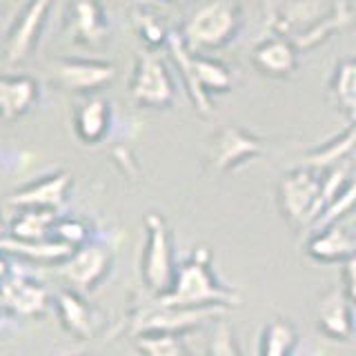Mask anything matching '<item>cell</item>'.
Returning <instances> with one entry per match:
<instances>
[{
  "instance_id": "obj_1",
  "label": "cell",
  "mask_w": 356,
  "mask_h": 356,
  "mask_svg": "<svg viewBox=\"0 0 356 356\" xmlns=\"http://www.w3.org/2000/svg\"><path fill=\"white\" fill-rule=\"evenodd\" d=\"M159 300L176 307H222L234 309L243 303L238 287L220 281L211 261V250L196 248L178 263L170 292Z\"/></svg>"
},
{
  "instance_id": "obj_2",
  "label": "cell",
  "mask_w": 356,
  "mask_h": 356,
  "mask_svg": "<svg viewBox=\"0 0 356 356\" xmlns=\"http://www.w3.org/2000/svg\"><path fill=\"white\" fill-rule=\"evenodd\" d=\"M172 60L176 63L185 89L189 94L194 109L198 114H211V94H227L234 87V76L227 65H222L216 58H209L207 54H196L185 44L181 33H172L167 42Z\"/></svg>"
},
{
  "instance_id": "obj_3",
  "label": "cell",
  "mask_w": 356,
  "mask_h": 356,
  "mask_svg": "<svg viewBox=\"0 0 356 356\" xmlns=\"http://www.w3.org/2000/svg\"><path fill=\"white\" fill-rule=\"evenodd\" d=\"M232 309L222 307H176L163 300L147 296L131 307L127 316V334L140 337V334H176L185 337L205 325H214L216 321L225 318Z\"/></svg>"
},
{
  "instance_id": "obj_4",
  "label": "cell",
  "mask_w": 356,
  "mask_h": 356,
  "mask_svg": "<svg viewBox=\"0 0 356 356\" xmlns=\"http://www.w3.org/2000/svg\"><path fill=\"white\" fill-rule=\"evenodd\" d=\"M276 203L281 216L294 229H305L316 222L327 209L325 172L300 165L281 176L276 187Z\"/></svg>"
},
{
  "instance_id": "obj_5",
  "label": "cell",
  "mask_w": 356,
  "mask_h": 356,
  "mask_svg": "<svg viewBox=\"0 0 356 356\" xmlns=\"http://www.w3.org/2000/svg\"><path fill=\"white\" fill-rule=\"evenodd\" d=\"M143 232L145 245L140 254V281L145 294L161 298L170 292L181 261H176L172 229L163 214L147 211L143 218Z\"/></svg>"
},
{
  "instance_id": "obj_6",
  "label": "cell",
  "mask_w": 356,
  "mask_h": 356,
  "mask_svg": "<svg viewBox=\"0 0 356 356\" xmlns=\"http://www.w3.org/2000/svg\"><path fill=\"white\" fill-rule=\"evenodd\" d=\"M243 25L241 7L232 0H207L185 20L181 36L196 54L222 49L238 36Z\"/></svg>"
},
{
  "instance_id": "obj_7",
  "label": "cell",
  "mask_w": 356,
  "mask_h": 356,
  "mask_svg": "<svg viewBox=\"0 0 356 356\" xmlns=\"http://www.w3.org/2000/svg\"><path fill=\"white\" fill-rule=\"evenodd\" d=\"M116 250L107 238L96 236L92 243L74 250L70 261L58 267V276L65 287H72L85 296L98 292L114 272Z\"/></svg>"
},
{
  "instance_id": "obj_8",
  "label": "cell",
  "mask_w": 356,
  "mask_h": 356,
  "mask_svg": "<svg viewBox=\"0 0 356 356\" xmlns=\"http://www.w3.org/2000/svg\"><path fill=\"white\" fill-rule=\"evenodd\" d=\"M9 259L3 256V289H0V303H3L5 318L29 321L40 318L54 307V294L33 276L18 272V267L11 272Z\"/></svg>"
},
{
  "instance_id": "obj_9",
  "label": "cell",
  "mask_w": 356,
  "mask_h": 356,
  "mask_svg": "<svg viewBox=\"0 0 356 356\" xmlns=\"http://www.w3.org/2000/svg\"><path fill=\"white\" fill-rule=\"evenodd\" d=\"M129 98L143 109H167L176 100V83L167 63L154 51L138 54L129 78Z\"/></svg>"
},
{
  "instance_id": "obj_10",
  "label": "cell",
  "mask_w": 356,
  "mask_h": 356,
  "mask_svg": "<svg viewBox=\"0 0 356 356\" xmlns=\"http://www.w3.org/2000/svg\"><path fill=\"white\" fill-rule=\"evenodd\" d=\"M265 140L256 134L238 125L220 127L209 140L207 147V165L216 174H229L241 170L265 154Z\"/></svg>"
},
{
  "instance_id": "obj_11",
  "label": "cell",
  "mask_w": 356,
  "mask_h": 356,
  "mask_svg": "<svg viewBox=\"0 0 356 356\" xmlns=\"http://www.w3.org/2000/svg\"><path fill=\"white\" fill-rule=\"evenodd\" d=\"M54 312L60 327L76 341H92L107 325L103 312L89 303L85 294L72 287L54 292Z\"/></svg>"
},
{
  "instance_id": "obj_12",
  "label": "cell",
  "mask_w": 356,
  "mask_h": 356,
  "mask_svg": "<svg viewBox=\"0 0 356 356\" xmlns=\"http://www.w3.org/2000/svg\"><path fill=\"white\" fill-rule=\"evenodd\" d=\"M54 0H29L25 9L20 11L14 25L9 27L5 38V65L25 63L33 49L38 47L44 22H47L49 9Z\"/></svg>"
},
{
  "instance_id": "obj_13",
  "label": "cell",
  "mask_w": 356,
  "mask_h": 356,
  "mask_svg": "<svg viewBox=\"0 0 356 356\" xmlns=\"http://www.w3.org/2000/svg\"><path fill=\"white\" fill-rule=\"evenodd\" d=\"M74 187V178L70 172L58 170L51 174H44L36 181H29L22 187L14 189L7 196V205L16 209H51L58 211L67 205Z\"/></svg>"
},
{
  "instance_id": "obj_14",
  "label": "cell",
  "mask_w": 356,
  "mask_h": 356,
  "mask_svg": "<svg viewBox=\"0 0 356 356\" xmlns=\"http://www.w3.org/2000/svg\"><path fill=\"white\" fill-rule=\"evenodd\" d=\"M54 78L63 89L74 94H98L116 78V67L94 58H56L51 63Z\"/></svg>"
},
{
  "instance_id": "obj_15",
  "label": "cell",
  "mask_w": 356,
  "mask_h": 356,
  "mask_svg": "<svg viewBox=\"0 0 356 356\" xmlns=\"http://www.w3.org/2000/svg\"><path fill=\"white\" fill-rule=\"evenodd\" d=\"M314 323L327 341L348 343L354 337V303L343 285H332L318 296Z\"/></svg>"
},
{
  "instance_id": "obj_16",
  "label": "cell",
  "mask_w": 356,
  "mask_h": 356,
  "mask_svg": "<svg viewBox=\"0 0 356 356\" xmlns=\"http://www.w3.org/2000/svg\"><path fill=\"white\" fill-rule=\"evenodd\" d=\"M72 125L76 138L83 145H100L109 138L111 129H114V111L111 103L100 94H89L78 100L72 114Z\"/></svg>"
},
{
  "instance_id": "obj_17",
  "label": "cell",
  "mask_w": 356,
  "mask_h": 356,
  "mask_svg": "<svg viewBox=\"0 0 356 356\" xmlns=\"http://www.w3.org/2000/svg\"><path fill=\"white\" fill-rule=\"evenodd\" d=\"M65 33L74 42L89 44V47L105 42L109 36V20L103 3L100 0H70Z\"/></svg>"
},
{
  "instance_id": "obj_18",
  "label": "cell",
  "mask_w": 356,
  "mask_h": 356,
  "mask_svg": "<svg viewBox=\"0 0 356 356\" xmlns=\"http://www.w3.org/2000/svg\"><path fill=\"white\" fill-rule=\"evenodd\" d=\"M352 254H356V238L343 220L316 227L305 241V256L321 265H343Z\"/></svg>"
},
{
  "instance_id": "obj_19",
  "label": "cell",
  "mask_w": 356,
  "mask_h": 356,
  "mask_svg": "<svg viewBox=\"0 0 356 356\" xmlns=\"http://www.w3.org/2000/svg\"><path fill=\"white\" fill-rule=\"evenodd\" d=\"M298 54L300 49L296 44L285 38L272 33L263 38L252 51V65L263 76L270 78H289L298 70Z\"/></svg>"
},
{
  "instance_id": "obj_20",
  "label": "cell",
  "mask_w": 356,
  "mask_h": 356,
  "mask_svg": "<svg viewBox=\"0 0 356 356\" xmlns=\"http://www.w3.org/2000/svg\"><path fill=\"white\" fill-rule=\"evenodd\" d=\"M40 98V85L27 74H5L0 78V111L5 120H16L33 109Z\"/></svg>"
},
{
  "instance_id": "obj_21",
  "label": "cell",
  "mask_w": 356,
  "mask_h": 356,
  "mask_svg": "<svg viewBox=\"0 0 356 356\" xmlns=\"http://www.w3.org/2000/svg\"><path fill=\"white\" fill-rule=\"evenodd\" d=\"M3 252L11 259H22L27 263L36 265H56L60 267L65 261H70V256L74 254V248L65 245L58 238H47V241H33V243H22L5 236L3 238Z\"/></svg>"
},
{
  "instance_id": "obj_22",
  "label": "cell",
  "mask_w": 356,
  "mask_h": 356,
  "mask_svg": "<svg viewBox=\"0 0 356 356\" xmlns=\"http://www.w3.org/2000/svg\"><path fill=\"white\" fill-rule=\"evenodd\" d=\"M58 220L60 214L51 209H18L16 216L9 220V229L5 236L22 243L47 241L54 238Z\"/></svg>"
},
{
  "instance_id": "obj_23",
  "label": "cell",
  "mask_w": 356,
  "mask_h": 356,
  "mask_svg": "<svg viewBox=\"0 0 356 356\" xmlns=\"http://www.w3.org/2000/svg\"><path fill=\"white\" fill-rule=\"evenodd\" d=\"M298 345H300L298 327L285 316H274L261 330L259 356H296Z\"/></svg>"
},
{
  "instance_id": "obj_24",
  "label": "cell",
  "mask_w": 356,
  "mask_h": 356,
  "mask_svg": "<svg viewBox=\"0 0 356 356\" xmlns=\"http://www.w3.org/2000/svg\"><path fill=\"white\" fill-rule=\"evenodd\" d=\"M131 25L136 31L138 40L147 47V51L167 47V42L172 38V29L167 25L165 16L159 9H154L149 5H138L131 11Z\"/></svg>"
},
{
  "instance_id": "obj_25",
  "label": "cell",
  "mask_w": 356,
  "mask_h": 356,
  "mask_svg": "<svg viewBox=\"0 0 356 356\" xmlns=\"http://www.w3.org/2000/svg\"><path fill=\"white\" fill-rule=\"evenodd\" d=\"M354 152H356V122H350V127L345 129L341 136L332 138L330 143L307 152L305 165L316 167L321 172H327L332 167L348 161V156H352Z\"/></svg>"
},
{
  "instance_id": "obj_26",
  "label": "cell",
  "mask_w": 356,
  "mask_h": 356,
  "mask_svg": "<svg viewBox=\"0 0 356 356\" xmlns=\"http://www.w3.org/2000/svg\"><path fill=\"white\" fill-rule=\"evenodd\" d=\"M330 96L339 111L356 122V58L341 60L330 81Z\"/></svg>"
},
{
  "instance_id": "obj_27",
  "label": "cell",
  "mask_w": 356,
  "mask_h": 356,
  "mask_svg": "<svg viewBox=\"0 0 356 356\" xmlns=\"http://www.w3.org/2000/svg\"><path fill=\"white\" fill-rule=\"evenodd\" d=\"M352 20H354V9H352V5L348 3V0H337V5H334V11L327 16V20H323L314 31H309L307 36H303V38H300L298 42H294V44H296L300 51H312V49H316L318 44L325 42L332 36V33L348 29L352 25Z\"/></svg>"
},
{
  "instance_id": "obj_28",
  "label": "cell",
  "mask_w": 356,
  "mask_h": 356,
  "mask_svg": "<svg viewBox=\"0 0 356 356\" xmlns=\"http://www.w3.org/2000/svg\"><path fill=\"white\" fill-rule=\"evenodd\" d=\"M134 348L143 356H192L183 337L176 334H140L134 337Z\"/></svg>"
},
{
  "instance_id": "obj_29",
  "label": "cell",
  "mask_w": 356,
  "mask_h": 356,
  "mask_svg": "<svg viewBox=\"0 0 356 356\" xmlns=\"http://www.w3.org/2000/svg\"><path fill=\"white\" fill-rule=\"evenodd\" d=\"M207 356H243L236 330L232 323L220 318L211 325L209 341H207Z\"/></svg>"
},
{
  "instance_id": "obj_30",
  "label": "cell",
  "mask_w": 356,
  "mask_h": 356,
  "mask_svg": "<svg viewBox=\"0 0 356 356\" xmlns=\"http://www.w3.org/2000/svg\"><path fill=\"white\" fill-rule=\"evenodd\" d=\"M54 236L58 241H63L65 245H70V248L78 250V248H83V245L92 243L98 234L81 216H60L58 225H56Z\"/></svg>"
},
{
  "instance_id": "obj_31",
  "label": "cell",
  "mask_w": 356,
  "mask_h": 356,
  "mask_svg": "<svg viewBox=\"0 0 356 356\" xmlns=\"http://www.w3.org/2000/svg\"><path fill=\"white\" fill-rule=\"evenodd\" d=\"M341 267H343V283L341 285L345 287V292H348V296L352 298V303L356 307V254H352Z\"/></svg>"
},
{
  "instance_id": "obj_32",
  "label": "cell",
  "mask_w": 356,
  "mask_h": 356,
  "mask_svg": "<svg viewBox=\"0 0 356 356\" xmlns=\"http://www.w3.org/2000/svg\"><path fill=\"white\" fill-rule=\"evenodd\" d=\"M343 222H345V225H348V229H350V232L354 234V238H356V209H354L352 214H350L348 218H345Z\"/></svg>"
},
{
  "instance_id": "obj_33",
  "label": "cell",
  "mask_w": 356,
  "mask_h": 356,
  "mask_svg": "<svg viewBox=\"0 0 356 356\" xmlns=\"http://www.w3.org/2000/svg\"><path fill=\"white\" fill-rule=\"evenodd\" d=\"M167 3H181V0H167Z\"/></svg>"
}]
</instances>
